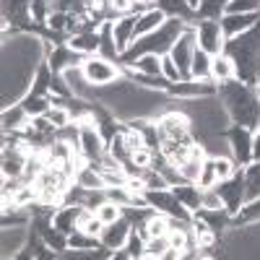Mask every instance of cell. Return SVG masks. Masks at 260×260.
<instances>
[{"label": "cell", "instance_id": "cell-39", "mask_svg": "<svg viewBox=\"0 0 260 260\" xmlns=\"http://www.w3.org/2000/svg\"><path fill=\"white\" fill-rule=\"evenodd\" d=\"M156 6V0H133V6H130V13H143L146 8H154Z\"/></svg>", "mask_w": 260, "mask_h": 260}, {"label": "cell", "instance_id": "cell-5", "mask_svg": "<svg viewBox=\"0 0 260 260\" xmlns=\"http://www.w3.org/2000/svg\"><path fill=\"white\" fill-rule=\"evenodd\" d=\"M226 141L232 148V156L240 167H247L252 161V141H255V130L245 127V125H229L226 130Z\"/></svg>", "mask_w": 260, "mask_h": 260}, {"label": "cell", "instance_id": "cell-33", "mask_svg": "<svg viewBox=\"0 0 260 260\" xmlns=\"http://www.w3.org/2000/svg\"><path fill=\"white\" fill-rule=\"evenodd\" d=\"M125 252H127V257H138V260L146 255V237H143L138 229L130 232L127 242H125Z\"/></svg>", "mask_w": 260, "mask_h": 260}, {"label": "cell", "instance_id": "cell-2", "mask_svg": "<svg viewBox=\"0 0 260 260\" xmlns=\"http://www.w3.org/2000/svg\"><path fill=\"white\" fill-rule=\"evenodd\" d=\"M81 71H83L86 81H89L94 89H102V86H110L117 78H122V68L117 65V60H110V57H104V55L83 57Z\"/></svg>", "mask_w": 260, "mask_h": 260}, {"label": "cell", "instance_id": "cell-29", "mask_svg": "<svg viewBox=\"0 0 260 260\" xmlns=\"http://www.w3.org/2000/svg\"><path fill=\"white\" fill-rule=\"evenodd\" d=\"M177 167V172H180V177H182V182H198V177H201V167H203V159H195V156H185L180 164H175Z\"/></svg>", "mask_w": 260, "mask_h": 260}, {"label": "cell", "instance_id": "cell-8", "mask_svg": "<svg viewBox=\"0 0 260 260\" xmlns=\"http://www.w3.org/2000/svg\"><path fill=\"white\" fill-rule=\"evenodd\" d=\"M169 96H175L180 102L185 99H201V96H211V94H219V86L213 81H195V78H185L169 86Z\"/></svg>", "mask_w": 260, "mask_h": 260}, {"label": "cell", "instance_id": "cell-38", "mask_svg": "<svg viewBox=\"0 0 260 260\" xmlns=\"http://www.w3.org/2000/svg\"><path fill=\"white\" fill-rule=\"evenodd\" d=\"M201 208L206 211H216V208H226L224 201H221V195L216 187H208V190H201Z\"/></svg>", "mask_w": 260, "mask_h": 260}, {"label": "cell", "instance_id": "cell-27", "mask_svg": "<svg viewBox=\"0 0 260 260\" xmlns=\"http://www.w3.org/2000/svg\"><path fill=\"white\" fill-rule=\"evenodd\" d=\"M156 6L169 16V18H182V21H190L195 16V11L187 6V0H156Z\"/></svg>", "mask_w": 260, "mask_h": 260}, {"label": "cell", "instance_id": "cell-23", "mask_svg": "<svg viewBox=\"0 0 260 260\" xmlns=\"http://www.w3.org/2000/svg\"><path fill=\"white\" fill-rule=\"evenodd\" d=\"M102 247V240L83 229H76L73 234H68V250L73 252H91V250H99Z\"/></svg>", "mask_w": 260, "mask_h": 260}, {"label": "cell", "instance_id": "cell-35", "mask_svg": "<svg viewBox=\"0 0 260 260\" xmlns=\"http://www.w3.org/2000/svg\"><path fill=\"white\" fill-rule=\"evenodd\" d=\"M96 216H99V221L107 226V224H112V221H117L120 216H122V206H117V203H112V201H104L96 211H94Z\"/></svg>", "mask_w": 260, "mask_h": 260}, {"label": "cell", "instance_id": "cell-32", "mask_svg": "<svg viewBox=\"0 0 260 260\" xmlns=\"http://www.w3.org/2000/svg\"><path fill=\"white\" fill-rule=\"evenodd\" d=\"M167 250H169L167 234H161V237H148V240H146V255H143V257H146V260H151V257L161 260Z\"/></svg>", "mask_w": 260, "mask_h": 260}, {"label": "cell", "instance_id": "cell-19", "mask_svg": "<svg viewBox=\"0 0 260 260\" xmlns=\"http://www.w3.org/2000/svg\"><path fill=\"white\" fill-rule=\"evenodd\" d=\"M257 221H260V198H252V201H245L237 213H232L229 226H242L245 229V226H252Z\"/></svg>", "mask_w": 260, "mask_h": 260}, {"label": "cell", "instance_id": "cell-26", "mask_svg": "<svg viewBox=\"0 0 260 260\" xmlns=\"http://www.w3.org/2000/svg\"><path fill=\"white\" fill-rule=\"evenodd\" d=\"M18 102L24 104V110H26L31 117H42V115H47V110L52 107V99H50V96H42V94H34V91H29L26 96H21Z\"/></svg>", "mask_w": 260, "mask_h": 260}, {"label": "cell", "instance_id": "cell-4", "mask_svg": "<svg viewBox=\"0 0 260 260\" xmlns=\"http://www.w3.org/2000/svg\"><path fill=\"white\" fill-rule=\"evenodd\" d=\"M195 39H198V47L206 50L208 55H221L226 47V37L221 31L219 18H201L195 21Z\"/></svg>", "mask_w": 260, "mask_h": 260}, {"label": "cell", "instance_id": "cell-25", "mask_svg": "<svg viewBox=\"0 0 260 260\" xmlns=\"http://www.w3.org/2000/svg\"><path fill=\"white\" fill-rule=\"evenodd\" d=\"M99 55L110 57V60H120L117 45H115V31H112V21H104L99 26Z\"/></svg>", "mask_w": 260, "mask_h": 260}, {"label": "cell", "instance_id": "cell-17", "mask_svg": "<svg viewBox=\"0 0 260 260\" xmlns=\"http://www.w3.org/2000/svg\"><path fill=\"white\" fill-rule=\"evenodd\" d=\"M68 47L76 50L83 57H91L99 55V31H83V34H71L68 39Z\"/></svg>", "mask_w": 260, "mask_h": 260}, {"label": "cell", "instance_id": "cell-34", "mask_svg": "<svg viewBox=\"0 0 260 260\" xmlns=\"http://www.w3.org/2000/svg\"><path fill=\"white\" fill-rule=\"evenodd\" d=\"M68 24H71V13L68 11H60V8H55V11H50V16H47V29L50 31H68Z\"/></svg>", "mask_w": 260, "mask_h": 260}, {"label": "cell", "instance_id": "cell-31", "mask_svg": "<svg viewBox=\"0 0 260 260\" xmlns=\"http://www.w3.org/2000/svg\"><path fill=\"white\" fill-rule=\"evenodd\" d=\"M219 182V175H216V164H213V156H206L203 159V167H201V177H198V185L201 190H208V187H216Z\"/></svg>", "mask_w": 260, "mask_h": 260}, {"label": "cell", "instance_id": "cell-6", "mask_svg": "<svg viewBox=\"0 0 260 260\" xmlns=\"http://www.w3.org/2000/svg\"><path fill=\"white\" fill-rule=\"evenodd\" d=\"M195 50H198V39H195V24H187L185 31L177 37V42H175V45H172V50H169L172 60L177 62V68L182 71L185 78H190V62H192ZM185 78H182V81H185Z\"/></svg>", "mask_w": 260, "mask_h": 260}, {"label": "cell", "instance_id": "cell-11", "mask_svg": "<svg viewBox=\"0 0 260 260\" xmlns=\"http://www.w3.org/2000/svg\"><path fill=\"white\" fill-rule=\"evenodd\" d=\"M257 21H260V13H224L219 18V24H221L224 37L226 39H234V37H240V34L255 29Z\"/></svg>", "mask_w": 260, "mask_h": 260}, {"label": "cell", "instance_id": "cell-40", "mask_svg": "<svg viewBox=\"0 0 260 260\" xmlns=\"http://www.w3.org/2000/svg\"><path fill=\"white\" fill-rule=\"evenodd\" d=\"M252 161H260V127L255 130V141H252Z\"/></svg>", "mask_w": 260, "mask_h": 260}, {"label": "cell", "instance_id": "cell-12", "mask_svg": "<svg viewBox=\"0 0 260 260\" xmlns=\"http://www.w3.org/2000/svg\"><path fill=\"white\" fill-rule=\"evenodd\" d=\"M112 31H115V45L117 52H127V47L136 42V13H122L112 21Z\"/></svg>", "mask_w": 260, "mask_h": 260}, {"label": "cell", "instance_id": "cell-14", "mask_svg": "<svg viewBox=\"0 0 260 260\" xmlns=\"http://www.w3.org/2000/svg\"><path fill=\"white\" fill-rule=\"evenodd\" d=\"M167 18H169V16H167L159 6L146 8L143 13H138V16H136V39H141V37H146V34H151V31H156L159 26H164Z\"/></svg>", "mask_w": 260, "mask_h": 260}, {"label": "cell", "instance_id": "cell-24", "mask_svg": "<svg viewBox=\"0 0 260 260\" xmlns=\"http://www.w3.org/2000/svg\"><path fill=\"white\" fill-rule=\"evenodd\" d=\"M125 68L136 71V73H143V76H161V55H154V52L141 55L130 65H125Z\"/></svg>", "mask_w": 260, "mask_h": 260}, {"label": "cell", "instance_id": "cell-37", "mask_svg": "<svg viewBox=\"0 0 260 260\" xmlns=\"http://www.w3.org/2000/svg\"><path fill=\"white\" fill-rule=\"evenodd\" d=\"M224 13H260V0H229Z\"/></svg>", "mask_w": 260, "mask_h": 260}, {"label": "cell", "instance_id": "cell-21", "mask_svg": "<svg viewBox=\"0 0 260 260\" xmlns=\"http://www.w3.org/2000/svg\"><path fill=\"white\" fill-rule=\"evenodd\" d=\"M172 192L177 195V201L187 208V211H198L201 208V187L195 185V182H180V185H175L172 187Z\"/></svg>", "mask_w": 260, "mask_h": 260}, {"label": "cell", "instance_id": "cell-18", "mask_svg": "<svg viewBox=\"0 0 260 260\" xmlns=\"http://www.w3.org/2000/svg\"><path fill=\"white\" fill-rule=\"evenodd\" d=\"M83 206H60L52 216V224L55 229H60L62 234H73L78 229V213Z\"/></svg>", "mask_w": 260, "mask_h": 260}, {"label": "cell", "instance_id": "cell-36", "mask_svg": "<svg viewBox=\"0 0 260 260\" xmlns=\"http://www.w3.org/2000/svg\"><path fill=\"white\" fill-rule=\"evenodd\" d=\"M161 76L169 81V83H177V81H182L185 76H182V71L177 68V62L172 60V55L169 52H164L161 55Z\"/></svg>", "mask_w": 260, "mask_h": 260}, {"label": "cell", "instance_id": "cell-22", "mask_svg": "<svg viewBox=\"0 0 260 260\" xmlns=\"http://www.w3.org/2000/svg\"><path fill=\"white\" fill-rule=\"evenodd\" d=\"M211 65H213V55H208L206 50H195L192 62H190V78L195 81H211Z\"/></svg>", "mask_w": 260, "mask_h": 260}, {"label": "cell", "instance_id": "cell-30", "mask_svg": "<svg viewBox=\"0 0 260 260\" xmlns=\"http://www.w3.org/2000/svg\"><path fill=\"white\" fill-rule=\"evenodd\" d=\"M226 3L229 0H201L198 11H195V18H221L224 11H226Z\"/></svg>", "mask_w": 260, "mask_h": 260}, {"label": "cell", "instance_id": "cell-20", "mask_svg": "<svg viewBox=\"0 0 260 260\" xmlns=\"http://www.w3.org/2000/svg\"><path fill=\"white\" fill-rule=\"evenodd\" d=\"M73 182L81 185L83 190H96V187H107L104 185V177H102V172L89 164V161H83L78 169H76V175H73Z\"/></svg>", "mask_w": 260, "mask_h": 260}, {"label": "cell", "instance_id": "cell-7", "mask_svg": "<svg viewBox=\"0 0 260 260\" xmlns=\"http://www.w3.org/2000/svg\"><path fill=\"white\" fill-rule=\"evenodd\" d=\"M216 190H219L226 211L229 213H237V211H240V206L245 203V167H240L232 177L219 180V182H216Z\"/></svg>", "mask_w": 260, "mask_h": 260}, {"label": "cell", "instance_id": "cell-15", "mask_svg": "<svg viewBox=\"0 0 260 260\" xmlns=\"http://www.w3.org/2000/svg\"><path fill=\"white\" fill-rule=\"evenodd\" d=\"M234 78H237V65H234V60H232L226 52L216 55V57H213V65H211V81H213L216 86H224V83H229V81H234Z\"/></svg>", "mask_w": 260, "mask_h": 260}, {"label": "cell", "instance_id": "cell-16", "mask_svg": "<svg viewBox=\"0 0 260 260\" xmlns=\"http://www.w3.org/2000/svg\"><path fill=\"white\" fill-rule=\"evenodd\" d=\"M29 232L26 226H3V257L16 255L18 250H26Z\"/></svg>", "mask_w": 260, "mask_h": 260}, {"label": "cell", "instance_id": "cell-13", "mask_svg": "<svg viewBox=\"0 0 260 260\" xmlns=\"http://www.w3.org/2000/svg\"><path fill=\"white\" fill-rule=\"evenodd\" d=\"M47 62H50L52 73L62 76L68 68H76V65H81V62H83V55H78L76 50H71L68 42H65V45H57V47L47 55Z\"/></svg>", "mask_w": 260, "mask_h": 260}, {"label": "cell", "instance_id": "cell-28", "mask_svg": "<svg viewBox=\"0 0 260 260\" xmlns=\"http://www.w3.org/2000/svg\"><path fill=\"white\" fill-rule=\"evenodd\" d=\"M260 198V161H250L245 167V201Z\"/></svg>", "mask_w": 260, "mask_h": 260}, {"label": "cell", "instance_id": "cell-10", "mask_svg": "<svg viewBox=\"0 0 260 260\" xmlns=\"http://www.w3.org/2000/svg\"><path fill=\"white\" fill-rule=\"evenodd\" d=\"M31 115L24 110L21 102H13L11 107H3V115H0V125H3V133H26L31 125Z\"/></svg>", "mask_w": 260, "mask_h": 260}, {"label": "cell", "instance_id": "cell-9", "mask_svg": "<svg viewBox=\"0 0 260 260\" xmlns=\"http://www.w3.org/2000/svg\"><path fill=\"white\" fill-rule=\"evenodd\" d=\"M130 232H133V224H130V219L127 216H120L117 221H112V224H107L104 229H102V234H99V240H102V247L104 250H122L125 247V242H127V237H130Z\"/></svg>", "mask_w": 260, "mask_h": 260}, {"label": "cell", "instance_id": "cell-41", "mask_svg": "<svg viewBox=\"0 0 260 260\" xmlns=\"http://www.w3.org/2000/svg\"><path fill=\"white\" fill-rule=\"evenodd\" d=\"M187 6H190L192 11H198V6H201V0H187Z\"/></svg>", "mask_w": 260, "mask_h": 260}, {"label": "cell", "instance_id": "cell-3", "mask_svg": "<svg viewBox=\"0 0 260 260\" xmlns=\"http://www.w3.org/2000/svg\"><path fill=\"white\" fill-rule=\"evenodd\" d=\"M78 151L86 161H99V156L107 151V138L102 136V130L94 120L78 122Z\"/></svg>", "mask_w": 260, "mask_h": 260}, {"label": "cell", "instance_id": "cell-1", "mask_svg": "<svg viewBox=\"0 0 260 260\" xmlns=\"http://www.w3.org/2000/svg\"><path fill=\"white\" fill-rule=\"evenodd\" d=\"M219 96L234 125H245L252 130L260 127V86L257 83H245L240 78H234L219 86Z\"/></svg>", "mask_w": 260, "mask_h": 260}]
</instances>
